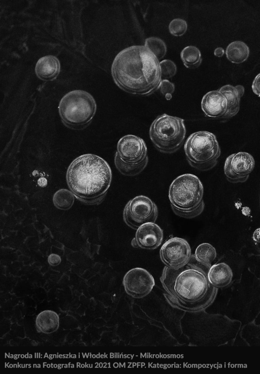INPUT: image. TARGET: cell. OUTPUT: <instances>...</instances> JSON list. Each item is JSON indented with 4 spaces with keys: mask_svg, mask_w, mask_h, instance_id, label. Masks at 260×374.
Here are the masks:
<instances>
[{
    "mask_svg": "<svg viewBox=\"0 0 260 374\" xmlns=\"http://www.w3.org/2000/svg\"><path fill=\"white\" fill-rule=\"evenodd\" d=\"M211 266L198 262L192 255L189 262L176 269L165 266L160 277L168 303L173 308L188 313L204 310L213 302L217 288L210 283Z\"/></svg>",
    "mask_w": 260,
    "mask_h": 374,
    "instance_id": "1",
    "label": "cell"
},
{
    "mask_svg": "<svg viewBox=\"0 0 260 374\" xmlns=\"http://www.w3.org/2000/svg\"><path fill=\"white\" fill-rule=\"evenodd\" d=\"M160 62L145 45L124 49L116 56L111 73L116 85L129 94L150 95L162 81Z\"/></svg>",
    "mask_w": 260,
    "mask_h": 374,
    "instance_id": "2",
    "label": "cell"
},
{
    "mask_svg": "<svg viewBox=\"0 0 260 374\" xmlns=\"http://www.w3.org/2000/svg\"><path fill=\"white\" fill-rule=\"evenodd\" d=\"M112 177L108 163L91 153L76 158L66 173L70 190L78 200L88 205L99 204L103 201L110 186Z\"/></svg>",
    "mask_w": 260,
    "mask_h": 374,
    "instance_id": "3",
    "label": "cell"
},
{
    "mask_svg": "<svg viewBox=\"0 0 260 374\" xmlns=\"http://www.w3.org/2000/svg\"><path fill=\"white\" fill-rule=\"evenodd\" d=\"M203 195L202 182L192 174L178 176L169 187V199L173 211L177 215L186 219L198 216L203 211Z\"/></svg>",
    "mask_w": 260,
    "mask_h": 374,
    "instance_id": "4",
    "label": "cell"
},
{
    "mask_svg": "<svg viewBox=\"0 0 260 374\" xmlns=\"http://www.w3.org/2000/svg\"><path fill=\"white\" fill-rule=\"evenodd\" d=\"M96 109L95 101L88 92L75 90L61 99L58 111L63 123L73 129L86 127L93 118Z\"/></svg>",
    "mask_w": 260,
    "mask_h": 374,
    "instance_id": "5",
    "label": "cell"
},
{
    "mask_svg": "<svg viewBox=\"0 0 260 374\" xmlns=\"http://www.w3.org/2000/svg\"><path fill=\"white\" fill-rule=\"evenodd\" d=\"M184 150L189 164L203 171L214 168L221 153L216 136L208 131L191 134L185 141Z\"/></svg>",
    "mask_w": 260,
    "mask_h": 374,
    "instance_id": "6",
    "label": "cell"
},
{
    "mask_svg": "<svg viewBox=\"0 0 260 374\" xmlns=\"http://www.w3.org/2000/svg\"><path fill=\"white\" fill-rule=\"evenodd\" d=\"M184 119L163 114L157 117L149 129L150 140L157 150L165 153L176 152L184 143L186 128Z\"/></svg>",
    "mask_w": 260,
    "mask_h": 374,
    "instance_id": "7",
    "label": "cell"
},
{
    "mask_svg": "<svg viewBox=\"0 0 260 374\" xmlns=\"http://www.w3.org/2000/svg\"><path fill=\"white\" fill-rule=\"evenodd\" d=\"M148 163L147 148L141 138L127 135L121 138L117 144L114 163L122 175L134 176L141 173Z\"/></svg>",
    "mask_w": 260,
    "mask_h": 374,
    "instance_id": "8",
    "label": "cell"
},
{
    "mask_svg": "<svg viewBox=\"0 0 260 374\" xmlns=\"http://www.w3.org/2000/svg\"><path fill=\"white\" fill-rule=\"evenodd\" d=\"M158 208L155 203L144 195L130 200L124 208L123 217L125 223L133 229L148 223H155L158 216Z\"/></svg>",
    "mask_w": 260,
    "mask_h": 374,
    "instance_id": "9",
    "label": "cell"
},
{
    "mask_svg": "<svg viewBox=\"0 0 260 374\" xmlns=\"http://www.w3.org/2000/svg\"><path fill=\"white\" fill-rule=\"evenodd\" d=\"M160 258L166 266L173 269L187 264L191 257L189 243L184 238L173 237L166 241L160 250Z\"/></svg>",
    "mask_w": 260,
    "mask_h": 374,
    "instance_id": "10",
    "label": "cell"
},
{
    "mask_svg": "<svg viewBox=\"0 0 260 374\" xmlns=\"http://www.w3.org/2000/svg\"><path fill=\"white\" fill-rule=\"evenodd\" d=\"M122 284L126 293L134 298H142L152 290L155 281L152 275L145 269L136 267L124 275Z\"/></svg>",
    "mask_w": 260,
    "mask_h": 374,
    "instance_id": "11",
    "label": "cell"
},
{
    "mask_svg": "<svg viewBox=\"0 0 260 374\" xmlns=\"http://www.w3.org/2000/svg\"><path fill=\"white\" fill-rule=\"evenodd\" d=\"M255 167V160L246 152H239L229 155L225 160L224 172L227 179L232 183L246 181Z\"/></svg>",
    "mask_w": 260,
    "mask_h": 374,
    "instance_id": "12",
    "label": "cell"
},
{
    "mask_svg": "<svg viewBox=\"0 0 260 374\" xmlns=\"http://www.w3.org/2000/svg\"><path fill=\"white\" fill-rule=\"evenodd\" d=\"M164 237L162 229L155 223H148L139 227L131 242L132 246L154 250L161 244Z\"/></svg>",
    "mask_w": 260,
    "mask_h": 374,
    "instance_id": "13",
    "label": "cell"
},
{
    "mask_svg": "<svg viewBox=\"0 0 260 374\" xmlns=\"http://www.w3.org/2000/svg\"><path fill=\"white\" fill-rule=\"evenodd\" d=\"M201 108L208 117L224 118L227 111V101L219 90H212L203 96Z\"/></svg>",
    "mask_w": 260,
    "mask_h": 374,
    "instance_id": "14",
    "label": "cell"
},
{
    "mask_svg": "<svg viewBox=\"0 0 260 374\" xmlns=\"http://www.w3.org/2000/svg\"><path fill=\"white\" fill-rule=\"evenodd\" d=\"M60 65L59 60L54 56L47 55L37 61L35 72L37 76L45 81L52 80L59 73Z\"/></svg>",
    "mask_w": 260,
    "mask_h": 374,
    "instance_id": "15",
    "label": "cell"
},
{
    "mask_svg": "<svg viewBox=\"0 0 260 374\" xmlns=\"http://www.w3.org/2000/svg\"><path fill=\"white\" fill-rule=\"evenodd\" d=\"M219 90L225 96L227 101V111L224 118L234 116L239 111L240 101L244 92V87L240 85L236 86L225 85Z\"/></svg>",
    "mask_w": 260,
    "mask_h": 374,
    "instance_id": "16",
    "label": "cell"
},
{
    "mask_svg": "<svg viewBox=\"0 0 260 374\" xmlns=\"http://www.w3.org/2000/svg\"><path fill=\"white\" fill-rule=\"evenodd\" d=\"M233 276L232 269L225 263H219L211 266L208 272L210 283L217 288L229 285L232 282Z\"/></svg>",
    "mask_w": 260,
    "mask_h": 374,
    "instance_id": "17",
    "label": "cell"
},
{
    "mask_svg": "<svg viewBox=\"0 0 260 374\" xmlns=\"http://www.w3.org/2000/svg\"><path fill=\"white\" fill-rule=\"evenodd\" d=\"M59 316L55 311L44 310L39 313L35 319V326L38 332L51 334L59 327Z\"/></svg>",
    "mask_w": 260,
    "mask_h": 374,
    "instance_id": "18",
    "label": "cell"
},
{
    "mask_svg": "<svg viewBox=\"0 0 260 374\" xmlns=\"http://www.w3.org/2000/svg\"><path fill=\"white\" fill-rule=\"evenodd\" d=\"M225 54L227 58L232 63L240 64L248 57L249 49L243 42L236 41L231 43L226 47Z\"/></svg>",
    "mask_w": 260,
    "mask_h": 374,
    "instance_id": "19",
    "label": "cell"
},
{
    "mask_svg": "<svg viewBox=\"0 0 260 374\" xmlns=\"http://www.w3.org/2000/svg\"><path fill=\"white\" fill-rule=\"evenodd\" d=\"M180 56L184 66L189 69L196 68L202 63L201 52L194 46L185 47L181 52Z\"/></svg>",
    "mask_w": 260,
    "mask_h": 374,
    "instance_id": "20",
    "label": "cell"
},
{
    "mask_svg": "<svg viewBox=\"0 0 260 374\" xmlns=\"http://www.w3.org/2000/svg\"><path fill=\"white\" fill-rule=\"evenodd\" d=\"M196 260L200 263L211 266L215 259L217 253L215 247L210 243H203L197 247L194 254Z\"/></svg>",
    "mask_w": 260,
    "mask_h": 374,
    "instance_id": "21",
    "label": "cell"
},
{
    "mask_svg": "<svg viewBox=\"0 0 260 374\" xmlns=\"http://www.w3.org/2000/svg\"><path fill=\"white\" fill-rule=\"evenodd\" d=\"M75 197L70 190L60 189L54 194L53 202L56 208L61 210H67L73 205Z\"/></svg>",
    "mask_w": 260,
    "mask_h": 374,
    "instance_id": "22",
    "label": "cell"
},
{
    "mask_svg": "<svg viewBox=\"0 0 260 374\" xmlns=\"http://www.w3.org/2000/svg\"><path fill=\"white\" fill-rule=\"evenodd\" d=\"M159 60L162 58L167 53L165 43L156 37H150L145 40V45Z\"/></svg>",
    "mask_w": 260,
    "mask_h": 374,
    "instance_id": "23",
    "label": "cell"
},
{
    "mask_svg": "<svg viewBox=\"0 0 260 374\" xmlns=\"http://www.w3.org/2000/svg\"><path fill=\"white\" fill-rule=\"evenodd\" d=\"M187 29L186 21L181 18H176L171 21L169 25L170 33L174 36L183 35Z\"/></svg>",
    "mask_w": 260,
    "mask_h": 374,
    "instance_id": "24",
    "label": "cell"
},
{
    "mask_svg": "<svg viewBox=\"0 0 260 374\" xmlns=\"http://www.w3.org/2000/svg\"><path fill=\"white\" fill-rule=\"evenodd\" d=\"M161 77L167 79L173 77L177 72L175 64L169 59H165L159 63Z\"/></svg>",
    "mask_w": 260,
    "mask_h": 374,
    "instance_id": "25",
    "label": "cell"
},
{
    "mask_svg": "<svg viewBox=\"0 0 260 374\" xmlns=\"http://www.w3.org/2000/svg\"><path fill=\"white\" fill-rule=\"evenodd\" d=\"M160 92L165 95L167 100H170L172 98V94L175 90V86L174 83L170 82L167 79L162 80L160 84L159 88Z\"/></svg>",
    "mask_w": 260,
    "mask_h": 374,
    "instance_id": "26",
    "label": "cell"
},
{
    "mask_svg": "<svg viewBox=\"0 0 260 374\" xmlns=\"http://www.w3.org/2000/svg\"><path fill=\"white\" fill-rule=\"evenodd\" d=\"M252 89L255 95L260 97V73L253 80L252 84Z\"/></svg>",
    "mask_w": 260,
    "mask_h": 374,
    "instance_id": "27",
    "label": "cell"
},
{
    "mask_svg": "<svg viewBox=\"0 0 260 374\" xmlns=\"http://www.w3.org/2000/svg\"><path fill=\"white\" fill-rule=\"evenodd\" d=\"M47 260L49 264L53 266L59 265L61 261L60 256L55 254L50 255Z\"/></svg>",
    "mask_w": 260,
    "mask_h": 374,
    "instance_id": "28",
    "label": "cell"
},
{
    "mask_svg": "<svg viewBox=\"0 0 260 374\" xmlns=\"http://www.w3.org/2000/svg\"><path fill=\"white\" fill-rule=\"evenodd\" d=\"M252 238L255 242L260 243V228L256 229L254 231Z\"/></svg>",
    "mask_w": 260,
    "mask_h": 374,
    "instance_id": "29",
    "label": "cell"
},
{
    "mask_svg": "<svg viewBox=\"0 0 260 374\" xmlns=\"http://www.w3.org/2000/svg\"><path fill=\"white\" fill-rule=\"evenodd\" d=\"M224 53V51L223 49L221 47H218L216 48L214 52V55L217 57L222 56L223 55Z\"/></svg>",
    "mask_w": 260,
    "mask_h": 374,
    "instance_id": "30",
    "label": "cell"
}]
</instances>
